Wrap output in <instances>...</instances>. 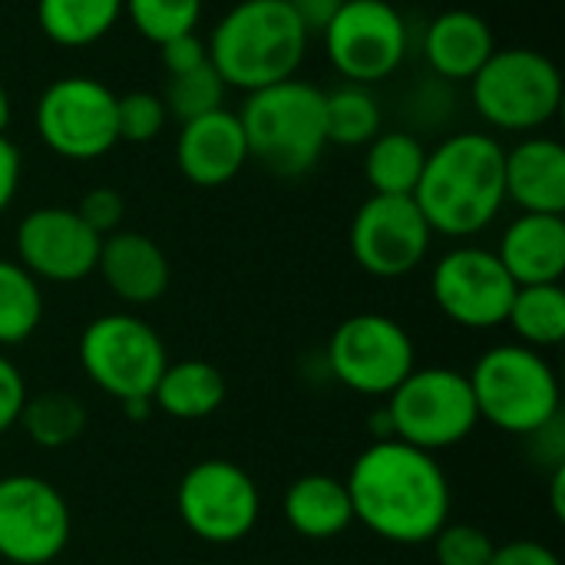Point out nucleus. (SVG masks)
I'll return each instance as SVG.
<instances>
[{"label":"nucleus","mask_w":565,"mask_h":565,"mask_svg":"<svg viewBox=\"0 0 565 565\" xmlns=\"http://www.w3.org/2000/svg\"><path fill=\"white\" fill-rule=\"evenodd\" d=\"M169 122V109L159 93L132 89L116 96V129L119 142H152L162 136Z\"/></svg>","instance_id":"32"},{"label":"nucleus","mask_w":565,"mask_h":565,"mask_svg":"<svg viewBox=\"0 0 565 565\" xmlns=\"http://www.w3.org/2000/svg\"><path fill=\"white\" fill-rule=\"evenodd\" d=\"M281 513H285V523L291 526V533H298L301 540H311V543L338 540L354 523V510H351L344 480L328 477V473L298 477L285 490Z\"/></svg>","instance_id":"22"},{"label":"nucleus","mask_w":565,"mask_h":565,"mask_svg":"<svg viewBox=\"0 0 565 565\" xmlns=\"http://www.w3.org/2000/svg\"><path fill=\"white\" fill-rule=\"evenodd\" d=\"M96 275L103 285L126 305L146 308L156 305L172 281V268L166 252L142 232H113L99 245Z\"/></svg>","instance_id":"18"},{"label":"nucleus","mask_w":565,"mask_h":565,"mask_svg":"<svg viewBox=\"0 0 565 565\" xmlns=\"http://www.w3.org/2000/svg\"><path fill=\"white\" fill-rule=\"evenodd\" d=\"M26 397L30 394H26V381H23L20 367L7 354H0V434L17 427Z\"/></svg>","instance_id":"36"},{"label":"nucleus","mask_w":565,"mask_h":565,"mask_svg":"<svg viewBox=\"0 0 565 565\" xmlns=\"http://www.w3.org/2000/svg\"><path fill=\"white\" fill-rule=\"evenodd\" d=\"M467 377L480 420L503 434L536 437L559 420V377L543 351H533L520 341L493 344L477 358Z\"/></svg>","instance_id":"5"},{"label":"nucleus","mask_w":565,"mask_h":565,"mask_svg":"<svg viewBox=\"0 0 565 565\" xmlns=\"http://www.w3.org/2000/svg\"><path fill=\"white\" fill-rule=\"evenodd\" d=\"M36 132L43 146L70 162L103 159L116 142V93L83 73L53 79L36 99Z\"/></svg>","instance_id":"9"},{"label":"nucleus","mask_w":565,"mask_h":565,"mask_svg":"<svg viewBox=\"0 0 565 565\" xmlns=\"http://www.w3.org/2000/svg\"><path fill=\"white\" fill-rule=\"evenodd\" d=\"M328 367L341 387L361 397H387L417 367V351L401 321L361 311L334 328Z\"/></svg>","instance_id":"11"},{"label":"nucleus","mask_w":565,"mask_h":565,"mask_svg":"<svg viewBox=\"0 0 565 565\" xmlns=\"http://www.w3.org/2000/svg\"><path fill=\"white\" fill-rule=\"evenodd\" d=\"M550 490H553V513L563 520L565 516V463H556Z\"/></svg>","instance_id":"40"},{"label":"nucleus","mask_w":565,"mask_h":565,"mask_svg":"<svg viewBox=\"0 0 565 565\" xmlns=\"http://www.w3.org/2000/svg\"><path fill=\"white\" fill-rule=\"evenodd\" d=\"M89 424V414L79 397L66 391H43L36 397H26L17 427L30 437V444L43 450H60L70 447L73 440L83 437Z\"/></svg>","instance_id":"27"},{"label":"nucleus","mask_w":565,"mask_h":565,"mask_svg":"<svg viewBox=\"0 0 565 565\" xmlns=\"http://www.w3.org/2000/svg\"><path fill=\"white\" fill-rule=\"evenodd\" d=\"M430 295L437 308L467 331H490L507 324L516 281L507 275L497 252L460 245L434 265Z\"/></svg>","instance_id":"15"},{"label":"nucleus","mask_w":565,"mask_h":565,"mask_svg":"<svg viewBox=\"0 0 565 565\" xmlns=\"http://www.w3.org/2000/svg\"><path fill=\"white\" fill-rule=\"evenodd\" d=\"M76 358L83 374L119 404L149 401L169 364V351L159 331L129 311L93 318L79 334Z\"/></svg>","instance_id":"7"},{"label":"nucleus","mask_w":565,"mask_h":565,"mask_svg":"<svg viewBox=\"0 0 565 565\" xmlns=\"http://www.w3.org/2000/svg\"><path fill=\"white\" fill-rule=\"evenodd\" d=\"M285 3L295 10V17L305 23L308 33H321L331 23V17L341 10L344 0H285Z\"/></svg>","instance_id":"39"},{"label":"nucleus","mask_w":565,"mask_h":565,"mask_svg":"<svg viewBox=\"0 0 565 565\" xmlns=\"http://www.w3.org/2000/svg\"><path fill=\"white\" fill-rule=\"evenodd\" d=\"M503 156L500 139L477 129L454 132L427 152L414 202L434 235L470 238L497 222L507 205Z\"/></svg>","instance_id":"2"},{"label":"nucleus","mask_w":565,"mask_h":565,"mask_svg":"<svg viewBox=\"0 0 565 565\" xmlns=\"http://www.w3.org/2000/svg\"><path fill=\"white\" fill-rule=\"evenodd\" d=\"M122 17H129L142 40L162 46L172 36L195 33L202 20V0H122Z\"/></svg>","instance_id":"30"},{"label":"nucleus","mask_w":565,"mask_h":565,"mask_svg":"<svg viewBox=\"0 0 565 565\" xmlns=\"http://www.w3.org/2000/svg\"><path fill=\"white\" fill-rule=\"evenodd\" d=\"M159 60L166 66L169 76H179V73H189V70H199L209 63V46L199 33H182V36H172L159 46Z\"/></svg>","instance_id":"35"},{"label":"nucleus","mask_w":565,"mask_h":565,"mask_svg":"<svg viewBox=\"0 0 565 565\" xmlns=\"http://www.w3.org/2000/svg\"><path fill=\"white\" fill-rule=\"evenodd\" d=\"M427 162L424 142L407 129L377 132L367 142L364 179L374 195H414Z\"/></svg>","instance_id":"25"},{"label":"nucleus","mask_w":565,"mask_h":565,"mask_svg":"<svg viewBox=\"0 0 565 565\" xmlns=\"http://www.w3.org/2000/svg\"><path fill=\"white\" fill-rule=\"evenodd\" d=\"M331 66L354 86L394 76L407 56V20L391 0H344L321 30Z\"/></svg>","instance_id":"12"},{"label":"nucleus","mask_w":565,"mask_h":565,"mask_svg":"<svg viewBox=\"0 0 565 565\" xmlns=\"http://www.w3.org/2000/svg\"><path fill=\"white\" fill-rule=\"evenodd\" d=\"M20 175H23V156H20V149L7 136H0V215L17 199Z\"/></svg>","instance_id":"38"},{"label":"nucleus","mask_w":565,"mask_h":565,"mask_svg":"<svg viewBox=\"0 0 565 565\" xmlns=\"http://www.w3.org/2000/svg\"><path fill=\"white\" fill-rule=\"evenodd\" d=\"M507 202L533 215L565 212V149L550 136H530L503 156Z\"/></svg>","instance_id":"19"},{"label":"nucleus","mask_w":565,"mask_h":565,"mask_svg":"<svg viewBox=\"0 0 565 565\" xmlns=\"http://www.w3.org/2000/svg\"><path fill=\"white\" fill-rule=\"evenodd\" d=\"M73 516L63 493L33 473L0 477V559L50 565L70 543Z\"/></svg>","instance_id":"13"},{"label":"nucleus","mask_w":565,"mask_h":565,"mask_svg":"<svg viewBox=\"0 0 565 565\" xmlns=\"http://www.w3.org/2000/svg\"><path fill=\"white\" fill-rule=\"evenodd\" d=\"M248 565H265V563H248Z\"/></svg>","instance_id":"42"},{"label":"nucleus","mask_w":565,"mask_h":565,"mask_svg":"<svg viewBox=\"0 0 565 565\" xmlns=\"http://www.w3.org/2000/svg\"><path fill=\"white\" fill-rule=\"evenodd\" d=\"M122 17V0H36L43 36L63 50L99 43Z\"/></svg>","instance_id":"24"},{"label":"nucleus","mask_w":565,"mask_h":565,"mask_svg":"<svg viewBox=\"0 0 565 565\" xmlns=\"http://www.w3.org/2000/svg\"><path fill=\"white\" fill-rule=\"evenodd\" d=\"M520 344L546 351L565 341V291L559 285H520L507 315Z\"/></svg>","instance_id":"26"},{"label":"nucleus","mask_w":565,"mask_h":565,"mask_svg":"<svg viewBox=\"0 0 565 565\" xmlns=\"http://www.w3.org/2000/svg\"><path fill=\"white\" fill-rule=\"evenodd\" d=\"M490 565H563V559L536 540H513L493 550Z\"/></svg>","instance_id":"37"},{"label":"nucleus","mask_w":565,"mask_h":565,"mask_svg":"<svg viewBox=\"0 0 565 565\" xmlns=\"http://www.w3.org/2000/svg\"><path fill=\"white\" fill-rule=\"evenodd\" d=\"M248 162V142L238 122V113L215 109L195 119H185L175 139V166L185 182L195 189L228 185Z\"/></svg>","instance_id":"17"},{"label":"nucleus","mask_w":565,"mask_h":565,"mask_svg":"<svg viewBox=\"0 0 565 565\" xmlns=\"http://www.w3.org/2000/svg\"><path fill=\"white\" fill-rule=\"evenodd\" d=\"M308 30L285 0H238L209 33V63L225 86L255 93L298 76Z\"/></svg>","instance_id":"3"},{"label":"nucleus","mask_w":565,"mask_h":565,"mask_svg":"<svg viewBox=\"0 0 565 565\" xmlns=\"http://www.w3.org/2000/svg\"><path fill=\"white\" fill-rule=\"evenodd\" d=\"M238 122L248 142V159L281 179L311 172L328 146L324 89L298 76L245 93Z\"/></svg>","instance_id":"4"},{"label":"nucleus","mask_w":565,"mask_h":565,"mask_svg":"<svg viewBox=\"0 0 565 565\" xmlns=\"http://www.w3.org/2000/svg\"><path fill=\"white\" fill-rule=\"evenodd\" d=\"M497 258L520 285H559L565 275V218L520 212L497 245Z\"/></svg>","instance_id":"20"},{"label":"nucleus","mask_w":565,"mask_h":565,"mask_svg":"<svg viewBox=\"0 0 565 565\" xmlns=\"http://www.w3.org/2000/svg\"><path fill=\"white\" fill-rule=\"evenodd\" d=\"M228 384L225 374L212 364V361H175L166 364L156 391H152V404L175 420H205L212 417L222 404H225Z\"/></svg>","instance_id":"23"},{"label":"nucleus","mask_w":565,"mask_h":565,"mask_svg":"<svg viewBox=\"0 0 565 565\" xmlns=\"http://www.w3.org/2000/svg\"><path fill=\"white\" fill-rule=\"evenodd\" d=\"M225 89H228V86L222 83V76L215 73V66L205 63V66H199V70L169 76L166 93H159V96H162L169 116H179V119L185 122V119H195V116H205V113L222 109Z\"/></svg>","instance_id":"31"},{"label":"nucleus","mask_w":565,"mask_h":565,"mask_svg":"<svg viewBox=\"0 0 565 565\" xmlns=\"http://www.w3.org/2000/svg\"><path fill=\"white\" fill-rule=\"evenodd\" d=\"M73 212H76L99 238H106V235L119 232L122 215H126V202H122V195H119L116 189L96 185V189L83 192V199H79V205H76Z\"/></svg>","instance_id":"34"},{"label":"nucleus","mask_w":565,"mask_h":565,"mask_svg":"<svg viewBox=\"0 0 565 565\" xmlns=\"http://www.w3.org/2000/svg\"><path fill=\"white\" fill-rule=\"evenodd\" d=\"M470 103L493 129L533 132L559 113L563 73L533 46H497L470 79Z\"/></svg>","instance_id":"6"},{"label":"nucleus","mask_w":565,"mask_h":565,"mask_svg":"<svg viewBox=\"0 0 565 565\" xmlns=\"http://www.w3.org/2000/svg\"><path fill=\"white\" fill-rule=\"evenodd\" d=\"M381 103L371 86L344 83L324 93V126L334 146H367L381 132Z\"/></svg>","instance_id":"29"},{"label":"nucleus","mask_w":565,"mask_h":565,"mask_svg":"<svg viewBox=\"0 0 565 565\" xmlns=\"http://www.w3.org/2000/svg\"><path fill=\"white\" fill-rule=\"evenodd\" d=\"M10 116H13V106H10V93H7V86L0 83V136H7Z\"/></svg>","instance_id":"41"},{"label":"nucleus","mask_w":565,"mask_h":565,"mask_svg":"<svg viewBox=\"0 0 565 565\" xmlns=\"http://www.w3.org/2000/svg\"><path fill=\"white\" fill-rule=\"evenodd\" d=\"M437 565H490L493 559V536L473 523H444L430 540Z\"/></svg>","instance_id":"33"},{"label":"nucleus","mask_w":565,"mask_h":565,"mask_svg":"<svg viewBox=\"0 0 565 565\" xmlns=\"http://www.w3.org/2000/svg\"><path fill=\"white\" fill-rule=\"evenodd\" d=\"M354 520L384 543L424 546L450 523V480L434 454L374 440L344 480Z\"/></svg>","instance_id":"1"},{"label":"nucleus","mask_w":565,"mask_h":565,"mask_svg":"<svg viewBox=\"0 0 565 565\" xmlns=\"http://www.w3.org/2000/svg\"><path fill=\"white\" fill-rule=\"evenodd\" d=\"M493 50L497 40L490 23L467 7L437 13L424 30V60L447 83H470Z\"/></svg>","instance_id":"21"},{"label":"nucleus","mask_w":565,"mask_h":565,"mask_svg":"<svg viewBox=\"0 0 565 565\" xmlns=\"http://www.w3.org/2000/svg\"><path fill=\"white\" fill-rule=\"evenodd\" d=\"M384 411L394 440L427 454L463 444L480 424L470 377L454 367H414L387 394Z\"/></svg>","instance_id":"8"},{"label":"nucleus","mask_w":565,"mask_h":565,"mask_svg":"<svg viewBox=\"0 0 565 565\" xmlns=\"http://www.w3.org/2000/svg\"><path fill=\"white\" fill-rule=\"evenodd\" d=\"M175 510L185 530L212 546L242 543L262 516L258 483L232 460L209 457L192 463L175 490Z\"/></svg>","instance_id":"10"},{"label":"nucleus","mask_w":565,"mask_h":565,"mask_svg":"<svg viewBox=\"0 0 565 565\" xmlns=\"http://www.w3.org/2000/svg\"><path fill=\"white\" fill-rule=\"evenodd\" d=\"M103 238L73 212L60 205L33 209L17 225V262L53 285H76L96 271Z\"/></svg>","instance_id":"16"},{"label":"nucleus","mask_w":565,"mask_h":565,"mask_svg":"<svg viewBox=\"0 0 565 565\" xmlns=\"http://www.w3.org/2000/svg\"><path fill=\"white\" fill-rule=\"evenodd\" d=\"M351 255L371 278H404L430 252L434 232L414 195H374L351 218Z\"/></svg>","instance_id":"14"},{"label":"nucleus","mask_w":565,"mask_h":565,"mask_svg":"<svg viewBox=\"0 0 565 565\" xmlns=\"http://www.w3.org/2000/svg\"><path fill=\"white\" fill-rule=\"evenodd\" d=\"M43 321L40 281L10 258H0V348H17L36 334Z\"/></svg>","instance_id":"28"}]
</instances>
